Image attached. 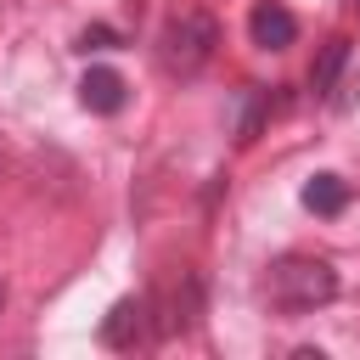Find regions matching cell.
<instances>
[{
  "label": "cell",
  "instance_id": "obj_1",
  "mask_svg": "<svg viewBox=\"0 0 360 360\" xmlns=\"http://www.w3.org/2000/svg\"><path fill=\"white\" fill-rule=\"evenodd\" d=\"M214 45H219V22L202 6H180V11H169L163 34H158V62H163V73L191 79V73L208 68Z\"/></svg>",
  "mask_w": 360,
  "mask_h": 360
},
{
  "label": "cell",
  "instance_id": "obj_2",
  "mask_svg": "<svg viewBox=\"0 0 360 360\" xmlns=\"http://www.w3.org/2000/svg\"><path fill=\"white\" fill-rule=\"evenodd\" d=\"M338 298V270L326 259H309V253H287L270 264V304L287 309V315H309L321 304Z\"/></svg>",
  "mask_w": 360,
  "mask_h": 360
},
{
  "label": "cell",
  "instance_id": "obj_3",
  "mask_svg": "<svg viewBox=\"0 0 360 360\" xmlns=\"http://www.w3.org/2000/svg\"><path fill=\"white\" fill-rule=\"evenodd\" d=\"M158 321H152V298H118L107 315H101V343L107 349H141L152 343Z\"/></svg>",
  "mask_w": 360,
  "mask_h": 360
},
{
  "label": "cell",
  "instance_id": "obj_4",
  "mask_svg": "<svg viewBox=\"0 0 360 360\" xmlns=\"http://www.w3.org/2000/svg\"><path fill=\"white\" fill-rule=\"evenodd\" d=\"M248 39H253L259 51H287V45L298 39V22H292V11H287V6L259 0V6L248 11Z\"/></svg>",
  "mask_w": 360,
  "mask_h": 360
},
{
  "label": "cell",
  "instance_id": "obj_5",
  "mask_svg": "<svg viewBox=\"0 0 360 360\" xmlns=\"http://www.w3.org/2000/svg\"><path fill=\"white\" fill-rule=\"evenodd\" d=\"M79 101H84L90 112L112 118V112H124L129 84H124V73H112V68H84V79H79Z\"/></svg>",
  "mask_w": 360,
  "mask_h": 360
},
{
  "label": "cell",
  "instance_id": "obj_6",
  "mask_svg": "<svg viewBox=\"0 0 360 360\" xmlns=\"http://www.w3.org/2000/svg\"><path fill=\"white\" fill-rule=\"evenodd\" d=\"M298 197H304V208H309V214L338 219V214L349 208V197H354V191H349V180H343V174H315V180H304V191H298Z\"/></svg>",
  "mask_w": 360,
  "mask_h": 360
},
{
  "label": "cell",
  "instance_id": "obj_7",
  "mask_svg": "<svg viewBox=\"0 0 360 360\" xmlns=\"http://www.w3.org/2000/svg\"><path fill=\"white\" fill-rule=\"evenodd\" d=\"M264 118H270V90L248 84V90L236 96V141H259Z\"/></svg>",
  "mask_w": 360,
  "mask_h": 360
},
{
  "label": "cell",
  "instance_id": "obj_8",
  "mask_svg": "<svg viewBox=\"0 0 360 360\" xmlns=\"http://www.w3.org/2000/svg\"><path fill=\"white\" fill-rule=\"evenodd\" d=\"M343 62H349V39H332V45H326V56H321V62H315V73H309L315 96H321V90H332V79H338V68H343Z\"/></svg>",
  "mask_w": 360,
  "mask_h": 360
},
{
  "label": "cell",
  "instance_id": "obj_9",
  "mask_svg": "<svg viewBox=\"0 0 360 360\" xmlns=\"http://www.w3.org/2000/svg\"><path fill=\"white\" fill-rule=\"evenodd\" d=\"M112 45H118V34H112V28H101V22L79 34V51H84V56H90V51H112Z\"/></svg>",
  "mask_w": 360,
  "mask_h": 360
},
{
  "label": "cell",
  "instance_id": "obj_10",
  "mask_svg": "<svg viewBox=\"0 0 360 360\" xmlns=\"http://www.w3.org/2000/svg\"><path fill=\"white\" fill-rule=\"evenodd\" d=\"M0 309H6V276H0Z\"/></svg>",
  "mask_w": 360,
  "mask_h": 360
}]
</instances>
